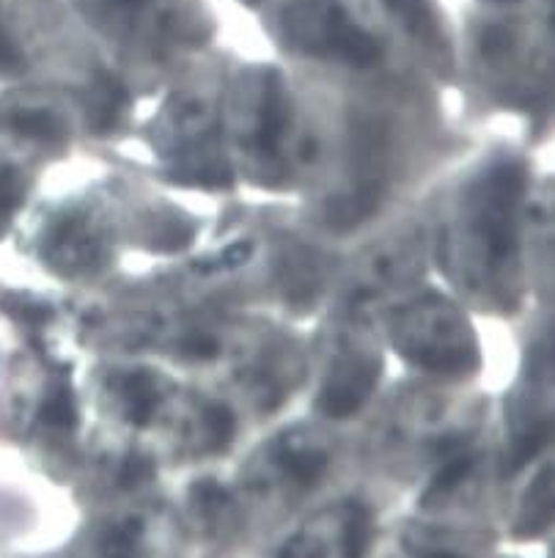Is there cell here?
<instances>
[{
	"label": "cell",
	"instance_id": "12",
	"mask_svg": "<svg viewBox=\"0 0 555 558\" xmlns=\"http://www.w3.org/2000/svg\"><path fill=\"white\" fill-rule=\"evenodd\" d=\"M14 133L23 135V138H36V141H50L58 135V124L52 116L41 113V110H31V113H20L12 121Z\"/></svg>",
	"mask_w": 555,
	"mask_h": 558
},
{
	"label": "cell",
	"instance_id": "2",
	"mask_svg": "<svg viewBox=\"0 0 555 558\" xmlns=\"http://www.w3.org/2000/svg\"><path fill=\"white\" fill-rule=\"evenodd\" d=\"M325 41L330 52L347 64L372 66L379 58V45L374 36L350 23V17L338 7L327 9L325 14Z\"/></svg>",
	"mask_w": 555,
	"mask_h": 558
},
{
	"label": "cell",
	"instance_id": "9",
	"mask_svg": "<svg viewBox=\"0 0 555 558\" xmlns=\"http://www.w3.org/2000/svg\"><path fill=\"white\" fill-rule=\"evenodd\" d=\"M204 429L209 435V440H213V449H224L234 438V413L229 408H224V404H209L204 410Z\"/></svg>",
	"mask_w": 555,
	"mask_h": 558
},
{
	"label": "cell",
	"instance_id": "8",
	"mask_svg": "<svg viewBox=\"0 0 555 558\" xmlns=\"http://www.w3.org/2000/svg\"><path fill=\"white\" fill-rule=\"evenodd\" d=\"M41 421L52 429H72L77 424V408L72 391H67V388L52 391L47 402L41 404Z\"/></svg>",
	"mask_w": 555,
	"mask_h": 558
},
{
	"label": "cell",
	"instance_id": "19",
	"mask_svg": "<svg viewBox=\"0 0 555 558\" xmlns=\"http://www.w3.org/2000/svg\"><path fill=\"white\" fill-rule=\"evenodd\" d=\"M9 312H12L17 319H25L28 325H41L47 317H50V312H47L45 305H34V303H23L17 305V308H9Z\"/></svg>",
	"mask_w": 555,
	"mask_h": 558
},
{
	"label": "cell",
	"instance_id": "4",
	"mask_svg": "<svg viewBox=\"0 0 555 558\" xmlns=\"http://www.w3.org/2000/svg\"><path fill=\"white\" fill-rule=\"evenodd\" d=\"M374 380H377V368L363 366L358 368L355 375L347 377V380L333 383L319 399L322 413L330 415V418H350V415H355L361 410V404L366 402Z\"/></svg>",
	"mask_w": 555,
	"mask_h": 558
},
{
	"label": "cell",
	"instance_id": "13",
	"mask_svg": "<svg viewBox=\"0 0 555 558\" xmlns=\"http://www.w3.org/2000/svg\"><path fill=\"white\" fill-rule=\"evenodd\" d=\"M415 363L432 368V372H468L473 361L462 350H426L415 355Z\"/></svg>",
	"mask_w": 555,
	"mask_h": 558
},
{
	"label": "cell",
	"instance_id": "10",
	"mask_svg": "<svg viewBox=\"0 0 555 558\" xmlns=\"http://www.w3.org/2000/svg\"><path fill=\"white\" fill-rule=\"evenodd\" d=\"M369 542H372V518H369L366 509L358 507L347 523V531H343V553H347V558H363Z\"/></svg>",
	"mask_w": 555,
	"mask_h": 558
},
{
	"label": "cell",
	"instance_id": "1",
	"mask_svg": "<svg viewBox=\"0 0 555 558\" xmlns=\"http://www.w3.org/2000/svg\"><path fill=\"white\" fill-rule=\"evenodd\" d=\"M526 177L517 166L495 168L479 202V234L493 259H509L517 242V207Z\"/></svg>",
	"mask_w": 555,
	"mask_h": 558
},
{
	"label": "cell",
	"instance_id": "14",
	"mask_svg": "<svg viewBox=\"0 0 555 558\" xmlns=\"http://www.w3.org/2000/svg\"><path fill=\"white\" fill-rule=\"evenodd\" d=\"M470 468H473V460H470V457H464V454L446 457V462H443V471L437 473L435 482H432L430 498L432 495H443V493H448V489L457 487V484L468 476Z\"/></svg>",
	"mask_w": 555,
	"mask_h": 558
},
{
	"label": "cell",
	"instance_id": "11",
	"mask_svg": "<svg viewBox=\"0 0 555 558\" xmlns=\"http://www.w3.org/2000/svg\"><path fill=\"white\" fill-rule=\"evenodd\" d=\"M547 440H550V424H547V421H542V424L533 426L531 432H526V435L517 440L515 454H511V462H509V471L517 473L522 465H528V462H531L533 457H539V451L547 446Z\"/></svg>",
	"mask_w": 555,
	"mask_h": 558
},
{
	"label": "cell",
	"instance_id": "5",
	"mask_svg": "<svg viewBox=\"0 0 555 558\" xmlns=\"http://www.w3.org/2000/svg\"><path fill=\"white\" fill-rule=\"evenodd\" d=\"M289 110H287V97H283L281 83H267V92H264V105H262V119H258V146L264 151H275L283 138V130H287Z\"/></svg>",
	"mask_w": 555,
	"mask_h": 558
},
{
	"label": "cell",
	"instance_id": "15",
	"mask_svg": "<svg viewBox=\"0 0 555 558\" xmlns=\"http://www.w3.org/2000/svg\"><path fill=\"white\" fill-rule=\"evenodd\" d=\"M283 460H287L283 468L289 476L298 478L300 484H314L327 468V460L322 454H287Z\"/></svg>",
	"mask_w": 555,
	"mask_h": 558
},
{
	"label": "cell",
	"instance_id": "6",
	"mask_svg": "<svg viewBox=\"0 0 555 558\" xmlns=\"http://www.w3.org/2000/svg\"><path fill=\"white\" fill-rule=\"evenodd\" d=\"M121 393H124V402H126V418L137 426L149 424L157 408L155 380H152L146 372H135V375L124 377V383H121Z\"/></svg>",
	"mask_w": 555,
	"mask_h": 558
},
{
	"label": "cell",
	"instance_id": "7",
	"mask_svg": "<svg viewBox=\"0 0 555 558\" xmlns=\"http://www.w3.org/2000/svg\"><path fill=\"white\" fill-rule=\"evenodd\" d=\"M388 7L419 39H432L437 34L435 20H432V12L426 9L424 0H388Z\"/></svg>",
	"mask_w": 555,
	"mask_h": 558
},
{
	"label": "cell",
	"instance_id": "18",
	"mask_svg": "<svg viewBox=\"0 0 555 558\" xmlns=\"http://www.w3.org/2000/svg\"><path fill=\"white\" fill-rule=\"evenodd\" d=\"M149 476H152V465L146 460H141V457H132V460H126L124 471H121V482L124 484H141V482H146Z\"/></svg>",
	"mask_w": 555,
	"mask_h": 558
},
{
	"label": "cell",
	"instance_id": "20",
	"mask_svg": "<svg viewBox=\"0 0 555 558\" xmlns=\"http://www.w3.org/2000/svg\"><path fill=\"white\" fill-rule=\"evenodd\" d=\"M421 558H459V556H454V553L437 550V553H424V556H421Z\"/></svg>",
	"mask_w": 555,
	"mask_h": 558
},
{
	"label": "cell",
	"instance_id": "3",
	"mask_svg": "<svg viewBox=\"0 0 555 558\" xmlns=\"http://www.w3.org/2000/svg\"><path fill=\"white\" fill-rule=\"evenodd\" d=\"M130 105V94L121 86L119 77L99 75L88 88L86 99V121L94 133H110L124 116Z\"/></svg>",
	"mask_w": 555,
	"mask_h": 558
},
{
	"label": "cell",
	"instance_id": "17",
	"mask_svg": "<svg viewBox=\"0 0 555 558\" xmlns=\"http://www.w3.org/2000/svg\"><path fill=\"white\" fill-rule=\"evenodd\" d=\"M182 352L190 357H201V361H206V357L218 355V344H215L213 339H206V336H193V339L184 341Z\"/></svg>",
	"mask_w": 555,
	"mask_h": 558
},
{
	"label": "cell",
	"instance_id": "16",
	"mask_svg": "<svg viewBox=\"0 0 555 558\" xmlns=\"http://www.w3.org/2000/svg\"><path fill=\"white\" fill-rule=\"evenodd\" d=\"M20 204V179L12 168H0V215H9Z\"/></svg>",
	"mask_w": 555,
	"mask_h": 558
}]
</instances>
